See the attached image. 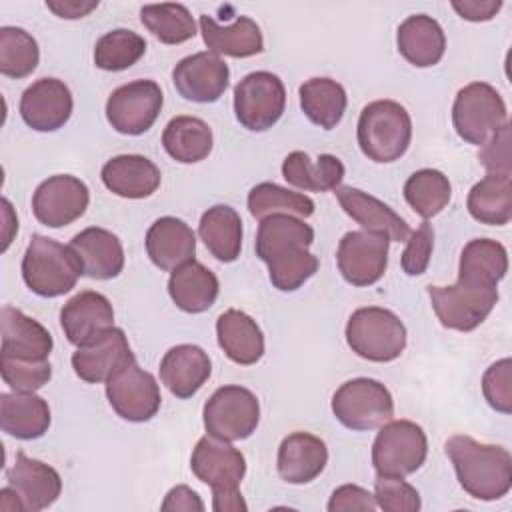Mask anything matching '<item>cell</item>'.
<instances>
[{"label": "cell", "instance_id": "1f68e13d", "mask_svg": "<svg viewBox=\"0 0 512 512\" xmlns=\"http://www.w3.org/2000/svg\"><path fill=\"white\" fill-rule=\"evenodd\" d=\"M216 338L224 354L240 366H252L264 356V334L242 310L230 308L218 316Z\"/></svg>", "mask_w": 512, "mask_h": 512}, {"label": "cell", "instance_id": "7a4b0ae2", "mask_svg": "<svg viewBox=\"0 0 512 512\" xmlns=\"http://www.w3.org/2000/svg\"><path fill=\"white\" fill-rule=\"evenodd\" d=\"M446 454L454 466L458 484L476 500L504 498L512 488V456L504 446L482 444L466 434L446 440Z\"/></svg>", "mask_w": 512, "mask_h": 512}, {"label": "cell", "instance_id": "f907efd6", "mask_svg": "<svg viewBox=\"0 0 512 512\" xmlns=\"http://www.w3.org/2000/svg\"><path fill=\"white\" fill-rule=\"evenodd\" d=\"M376 508L378 504L374 500V494H370L366 488L356 484L338 486L328 500V512H348V510L374 512Z\"/></svg>", "mask_w": 512, "mask_h": 512}, {"label": "cell", "instance_id": "9a60e30c", "mask_svg": "<svg viewBox=\"0 0 512 512\" xmlns=\"http://www.w3.org/2000/svg\"><path fill=\"white\" fill-rule=\"evenodd\" d=\"M390 240L366 230L346 232L338 244L336 262L342 278L352 286L376 284L388 266Z\"/></svg>", "mask_w": 512, "mask_h": 512}, {"label": "cell", "instance_id": "60d3db41", "mask_svg": "<svg viewBox=\"0 0 512 512\" xmlns=\"http://www.w3.org/2000/svg\"><path fill=\"white\" fill-rule=\"evenodd\" d=\"M248 210L256 220H264L272 214L308 218L314 214V202L308 196L274 182H260L248 192Z\"/></svg>", "mask_w": 512, "mask_h": 512}, {"label": "cell", "instance_id": "d6986e66", "mask_svg": "<svg viewBox=\"0 0 512 512\" xmlns=\"http://www.w3.org/2000/svg\"><path fill=\"white\" fill-rule=\"evenodd\" d=\"M70 362H72L74 374L80 380L88 384H100V382H108L124 366L136 362V358L124 330L112 326L94 342L80 346L72 354Z\"/></svg>", "mask_w": 512, "mask_h": 512}, {"label": "cell", "instance_id": "484cf974", "mask_svg": "<svg viewBox=\"0 0 512 512\" xmlns=\"http://www.w3.org/2000/svg\"><path fill=\"white\" fill-rule=\"evenodd\" d=\"M82 264V274L94 280L116 278L124 268V248L116 234L90 226L78 232L70 244Z\"/></svg>", "mask_w": 512, "mask_h": 512}, {"label": "cell", "instance_id": "d4e9b609", "mask_svg": "<svg viewBox=\"0 0 512 512\" xmlns=\"http://www.w3.org/2000/svg\"><path fill=\"white\" fill-rule=\"evenodd\" d=\"M160 380L180 400L194 396L210 378L212 362L196 344L172 346L160 360Z\"/></svg>", "mask_w": 512, "mask_h": 512}, {"label": "cell", "instance_id": "836d02e7", "mask_svg": "<svg viewBox=\"0 0 512 512\" xmlns=\"http://www.w3.org/2000/svg\"><path fill=\"white\" fill-rule=\"evenodd\" d=\"M284 180L300 190L328 192L344 180V164L334 154H320L316 162L302 150L290 152L282 162Z\"/></svg>", "mask_w": 512, "mask_h": 512}, {"label": "cell", "instance_id": "277c9868", "mask_svg": "<svg viewBox=\"0 0 512 512\" xmlns=\"http://www.w3.org/2000/svg\"><path fill=\"white\" fill-rule=\"evenodd\" d=\"M80 276L82 264L70 246L42 234L30 238L22 258V278L34 294L42 298L68 294Z\"/></svg>", "mask_w": 512, "mask_h": 512}, {"label": "cell", "instance_id": "ba28073f", "mask_svg": "<svg viewBox=\"0 0 512 512\" xmlns=\"http://www.w3.org/2000/svg\"><path fill=\"white\" fill-rule=\"evenodd\" d=\"M428 438L412 420H388L372 444V466L376 476L404 478L414 474L426 460Z\"/></svg>", "mask_w": 512, "mask_h": 512}, {"label": "cell", "instance_id": "bcb514c9", "mask_svg": "<svg viewBox=\"0 0 512 512\" xmlns=\"http://www.w3.org/2000/svg\"><path fill=\"white\" fill-rule=\"evenodd\" d=\"M374 500L378 508L386 512H416L422 506L418 490L406 480L394 476H376Z\"/></svg>", "mask_w": 512, "mask_h": 512}, {"label": "cell", "instance_id": "74e56055", "mask_svg": "<svg viewBox=\"0 0 512 512\" xmlns=\"http://www.w3.org/2000/svg\"><path fill=\"white\" fill-rule=\"evenodd\" d=\"M474 220L488 226H504L512 218V180L506 174H486L476 182L466 200Z\"/></svg>", "mask_w": 512, "mask_h": 512}, {"label": "cell", "instance_id": "8fae6325", "mask_svg": "<svg viewBox=\"0 0 512 512\" xmlns=\"http://www.w3.org/2000/svg\"><path fill=\"white\" fill-rule=\"evenodd\" d=\"M284 108V82L268 70L250 72L234 86V114L246 130L264 132L272 128L282 118Z\"/></svg>", "mask_w": 512, "mask_h": 512}, {"label": "cell", "instance_id": "7bdbcfd3", "mask_svg": "<svg viewBox=\"0 0 512 512\" xmlns=\"http://www.w3.org/2000/svg\"><path fill=\"white\" fill-rule=\"evenodd\" d=\"M146 52V40L128 28H116L98 38L94 64L106 72H120L134 66Z\"/></svg>", "mask_w": 512, "mask_h": 512}, {"label": "cell", "instance_id": "d590c367", "mask_svg": "<svg viewBox=\"0 0 512 512\" xmlns=\"http://www.w3.org/2000/svg\"><path fill=\"white\" fill-rule=\"evenodd\" d=\"M162 146L180 164H196L212 152V128L196 116H176L162 132Z\"/></svg>", "mask_w": 512, "mask_h": 512}, {"label": "cell", "instance_id": "681fc988", "mask_svg": "<svg viewBox=\"0 0 512 512\" xmlns=\"http://www.w3.org/2000/svg\"><path fill=\"white\" fill-rule=\"evenodd\" d=\"M480 164L488 170V174H512L510 160V124L506 122L500 130H496L480 148L478 154Z\"/></svg>", "mask_w": 512, "mask_h": 512}, {"label": "cell", "instance_id": "8992f818", "mask_svg": "<svg viewBox=\"0 0 512 512\" xmlns=\"http://www.w3.org/2000/svg\"><path fill=\"white\" fill-rule=\"evenodd\" d=\"M346 342L368 362H392L406 348V326L388 308L364 306L348 318Z\"/></svg>", "mask_w": 512, "mask_h": 512}, {"label": "cell", "instance_id": "4316f807", "mask_svg": "<svg viewBox=\"0 0 512 512\" xmlns=\"http://www.w3.org/2000/svg\"><path fill=\"white\" fill-rule=\"evenodd\" d=\"M328 464V448L310 432H292L278 446V474L288 484H308Z\"/></svg>", "mask_w": 512, "mask_h": 512}, {"label": "cell", "instance_id": "b9f144b4", "mask_svg": "<svg viewBox=\"0 0 512 512\" xmlns=\"http://www.w3.org/2000/svg\"><path fill=\"white\" fill-rule=\"evenodd\" d=\"M140 20L162 44H182L196 34L194 16L182 4H146L140 10Z\"/></svg>", "mask_w": 512, "mask_h": 512}, {"label": "cell", "instance_id": "4fadbf2b", "mask_svg": "<svg viewBox=\"0 0 512 512\" xmlns=\"http://www.w3.org/2000/svg\"><path fill=\"white\" fill-rule=\"evenodd\" d=\"M194 476L212 488V498L240 494V482L246 474V458L230 442L202 436L190 456Z\"/></svg>", "mask_w": 512, "mask_h": 512}, {"label": "cell", "instance_id": "5bb4252c", "mask_svg": "<svg viewBox=\"0 0 512 512\" xmlns=\"http://www.w3.org/2000/svg\"><path fill=\"white\" fill-rule=\"evenodd\" d=\"M106 398L112 410L128 422H148L162 404L156 378L136 362L124 366L106 382Z\"/></svg>", "mask_w": 512, "mask_h": 512}, {"label": "cell", "instance_id": "5b68a950", "mask_svg": "<svg viewBox=\"0 0 512 512\" xmlns=\"http://www.w3.org/2000/svg\"><path fill=\"white\" fill-rule=\"evenodd\" d=\"M432 310L450 330L470 332L478 328L498 302V286L458 276L450 286H428Z\"/></svg>", "mask_w": 512, "mask_h": 512}, {"label": "cell", "instance_id": "52a82bcc", "mask_svg": "<svg viewBox=\"0 0 512 512\" xmlns=\"http://www.w3.org/2000/svg\"><path fill=\"white\" fill-rule=\"evenodd\" d=\"M506 122V104L494 86L470 82L458 90L452 106V124L464 142L482 146Z\"/></svg>", "mask_w": 512, "mask_h": 512}, {"label": "cell", "instance_id": "f35d334b", "mask_svg": "<svg viewBox=\"0 0 512 512\" xmlns=\"http://www.w3.org/2000/svg\"><path fill=\"white\" fill-rule=\"evenodd\" d=\"M508 272V252L492 238L470 240L460 254L458 276L498 286Z\"/></svg>", "mask_w": 512, "mask_h": 512}, {"label": "cell", "instance_id": "c3c4849f", "mask_svg": "<svg viewBox=\"0 0 512 512\" xmlns=\"http://www.w3.org/2000/svg\"><path fill=\"white\" fill-rule=\"evenodd\" d=\"M432 246H434V230L432 226L424 220L414 232H410L408 236V244L402 252L400 264L402 270L408 276H420L426 272L428 264H430V254H432Z\"/></svg>", "mask_w": 512, "mask_h": 512}, {"label": "cell", "instance_id": "603a6c76", "mask_svg": "<svg viewBox=\"0 0 512 512\" xmlns=\"http://www.w3.org/2000/svg\"><path fill=\"white\" fill-rule=\"evenodd\" d=\"M6 480L8 486L20 494L26 512H40L52 506L62 492L60 474L52 466L26 456L24 452H16L14 464L6 472Z\"/></svg>", "mask_w": 512, "mask_h": 512}, {"label": "cell", "instance_id": "db71d44e", "mask_svg": "<svg viewBox=\"0 0 512 512\" xmlns=\"http://www.w3.org/2000/svg\"><path fill=\"white\" fill-rule=\"evenodd\" d=\"M48 10H52L56 16L66 20H78L90 14L94 8H98V2H84V0H48Z\"/></svg>", "mask_w": 512, "mask_h": 512}, {"label": "cell", "instance_id": "e0dca14e", "mask_svg": "<svg viewBox=\"0 0 512 512\" xmlns=\"http://www.w3.org/2000/svg\"><path fill=\"white\" fill-rule=\"evenodd\" d=\"M228 64L214 52H196L182 58L172 70L176 92L190 102H216L228 88Z\"/></svg>", "mask_w": 512, "mask_h": 512}, {"label": "cell", "instance_id": "e575fe53", "mask_svg": "<svg viewBox=\"0 0 512 512\" xmlns=\"http://www.w3.org/2000/svg\"><path fill=\"white\" fill-rule=\"evenodd\" d=\"M198 234L208 252L220 262H234L242 250V220L228 204L208 208L198 224Z\"/></svg>", "mask_w": 512, "mask_h": 512}, {"label": "cell", "instance_id": "6da1fadb", "mask_svg": "<svg viewBox=\"0 0 512 512\" xmlns=\"http://www.w3.org/2000/svg\"><path fill=\"white\" fill-rule=\"evenodd\" d=\"M314 242L310 224L290 214H272L260 220L256 256L268 266V276L280 292H294L318 272V258L308 252Z\"/></svg>", "mask_w": 512, "mask_h": 512}, {"label": "cell", "instance_id": "3957f363", "mask_svg": "<svg viewBox=\"0 0 512 512\" xmlns=\"http://www.w3.org/2000/svg\"><path fill=\"white\" fill-rule=\"evenodd\" d=\"M358 146L368 160L388 164L402 158L412 140V120L396 100H374L358 118Z\"/></svg>", "mask_w": 512, "mask_h": 512}, {"label": "cell", "instance_id": "ab89813d", "mask_svg": "<svg viewBox=\"0 0 512 512\" xmlns=\"http://www.w3.org/2000/svg\"><path fill=\"white\" fill-rule=\"evenodd\" d=\"M450 196L452 186L448 176L434 168L416 170L404 184V198L408 206L424 220L438 216L448 206Z\"/></svg>", "mask_w": 512, "mask_h": 512}, {"label": "cell", "instance_id": "2e32d148", "mask_svg": "<svg viewBox=\"0 0 512 512\" xmlns=\"http://www.w3.org/2000/svg\"><path fill=\"white\" fill-rule=\"evenodd\" d=\"M90 202L88 186L70 174L46 178L32 196L36 220L48 228H62L78 220Z\"/></svg>", "mask_w": 512, "mask_h": 512}, {"label": "cell", "instance_id": "f546056e", "mask_svg": "<svg viewBox=\"0 0 512 512\" xmlns=\"http://www.w3.org/2000/svg\"><path fill=\"white\" fill-rule=\"evenodd\" d=\"M398 52L416 68L438 64L446 52V36L442 26L428 14L408 16L396 32Z\"/></svg>", "mask_w": 512, "mask_h": 512}, {"label": "cell", "instance_id": "30bf717a", "mask_svg": "<svg viewBox=\"0 0 512 512\" xmlns=\"http://www.w3.org/2000/svg\"><path fill=\"white\" fill-rule=\"evenodd\" d=\"M332 414L350 430H374L394 416L390 390L374 378H352L332 396Z\"/></svg>", "mask_w": 512, "mask_h": 512}, {"label": "cell", "instance_id": "44dd1931", "mask_svg": "<svg viewBox=\"0 0 512 512\" xmlns=\"http://www.w3.org/2000/svg\"><path fill=\"white\" fill-rule=\"evenodd\" d=\"M342 210L358 222L366 232L386 236L390 242H406L410 236V226L406 220L396 214L388 204L374 198L372 194L352 188V186H338L334 190Z\"/></svg>", "mask_w": 512, "mask_h": 512}, {"label": "cell", "instance_id": "f5cc1de1", "mask_svg": "<svg viewBox=\"0 0 512 512\" xmlns=\"http://www.w3.org/2000/svg\"><path fill=\"white\" fill-rule=\"evenodd\" d=\"M452 8L464 20L486 22L496 16V12L502 8V2L500 0H464V2H452Z\"/></svg>", "mask_w": 512, "mask_h": 512}, {"label": "cell", "instance_id": "cb8c5ba5", "mask_svg": "<svg viewBox=\"0 0 512 512\" xmlns=\"http://www.w3.org/2000/svg\"><path fill=\"white\" fill-rule=\"evenodd\" d=\"M146 254L154 266L172 272L194 260V230L180 218L162 216L146 232Z\"/></svg>", "mask_w": 512, "mask_h": 512}, {"label": "cell", "instance_id": "9c48e42d", "mask_svg": "<svg viewBox=\"0 0 512 512\" xmlns=\"http://www.w3.org/2000/svg\"><path fill=\"white\" fill-rule=\"evenodd\" d=\"M204 430L220 440L236 442L252 436L260 422V402L244 386L228 384L214 390L202 410Z\"/></svg>", "mask_w": 512, "mask_h": 512}, {"label": "cell", "instance_id": "f6af8a7d", "mask_svg": "<svg viewBox=\"0 0 512 512\" xmlns=\"http://www.w3.org/2000/svg\"><path fill=\"white\" fill-rule=\"evenodd\" d=\"M2 380L14 392H36L52 378V366L48 360H22L12 356H0Z\"/></svg>", "mask_w": 512, "mask_h": 512}, {"label": "cell", "instance_id": "d6a6232c", "mask_svg": "<svg viewBox=\"0 0 512 512\" xmlns=\"http://www.w3.org/2000/svg\"><path fill=\"white\" fill-rule=\"evenodd\" d=\"M218 278L204 264L192 260L172 270L168 280V294L172 302L188 314L206 312L218 298Z\"/></svg>", "mask_w": 512, "mask_h": 512}, {"label": "cell", "instance_id": "ac0fdd59", "mask_svg": "<svg viewBox=\"0 0 512 512\" xmlns=\"http://www.w3.org/2000/svg\"><path fill=\"white\" fill-rule=\"evenodd\" d=\"M74 100L70 88L58 78L32 82L20 98V116L36 132L60 130L72 116Z\"/></svg>", "mask_w": 512, "mask_h": 512}, {"label": "cell", "instance_id": "7402d4cb", "mask_svg": "<svg viewBox=\"0 0 512 512\" xmlns=\"http://www.w3.org/2000/svg\"><path fill=\"white\" fill-rule=\"evenodd\" d=\"M54 348L52 334L34 318L14 306L0 310V356L22 360H48Z\"/></svg>", "mask_w": 512, "mask_h": 512}, {"label": "cell", "instance_id": "ffe728a7", "mask_svg": "<svg viewBox=\"0 0 512 512\" xmlns=\"http://www.w3.org/2000/svg\"><path fill=\"white\" fill-rule=\"evenodd\" d=\"M60 326L70 344L86 346L114 326L112 304L104 294L84 290L62 306Z\"/></svg>", "mask_w": 512, "mask_h": 512}, {"label": "cell", "instance_id": "816d5d0a", "mask_svg": "<svg viewBox=\"0 0 512 512\" xmlns=\"http://www.w3.org/2000/svg\"><path fill=\"white\" fill-rule=\"evenodd\" d=\"M164 512H178V510H184V512H202L204 510V502L200 500V496L192 490V488H188V486H184V484H180V486H174L168 494H166V498H164V502H162V506H160Z\"/></svg>", "mask_w": 512, "mask_h": 512}, {"label": "cell", "instance_id": "ee69618b", "mask_svg": "<svg viewBox=\"0 0 512 512\" xmlns=\"http://www.w3.org/2000/svg\"><path fill=\"white\" fill-rule=\"evenodd\" d=\"M40 60L38 42L32 34L16 26L0 28V72L8 78L30 76Z\"/></svg>", "mask_w": 512, "mask_h": 512}, {"label": "cell", "instance_id": "8d00e7d4", "mask_svg": "<svg viewBox=\"0 0 512 512\" xmlns=\"http://www.w3.org/2000/svg\"><path fill=\"white\" fill-rule=\"evenodd\" d=\"M298 94L300 108L312 124L324 130H332L340 124L348 104L346 90L340 82L326 76H316L306 80Z\"/></svg>", "mask_w": 512, "mask_h": 512}, {"label": "cell", "instance_id": "83f0119b", "mask_svg": "<svg viewBox=\"0 0 512 512\" xmlns=\"http://www.w3.org/2000/svg\"><path fill=\"white\" fill-rule=\"evenodd\" d=\"M100 176L112 194L130 200L152 196L162 180L158 166L142 154H120L110 158L102 166Z\"/></svg>", "mask_w": 512, "mask_h": 512}, {"label": "cell", "instance_id": "f1b7e54d", "mask_svg": "<svg viewBox=\"0 0 512 512\" xmlns=\"http://www.w3.org/2000/svg\"><path fill=\"white\" fill-rule=\"evenodd\" d=\"M50 406L34 392L0 394V428L18 440H36L50 428Z\"/></svg>", "mask_w": 512, "mask_h": 512}, {"label": "cell", "instance_id": "4dcf8cb0", "mask_svg": "<svg viewBox=\"0 0 512 512\" xmlns=\"http://www.w3.org/2000/svg\"><path fill=\"white\" fill-rule=\"evenodd\" d=\"M200 32L208 52L218 56L224 54L230 58H250L264 50L260 26L248 16H238L232 24L220 26L212 16L202 14Z\"/></svg>", "mask_w": 512, "mask_h": 512}, {"label": "cell", "instance_id": "11a10c76", "mask_svg": "<svg viewBox=\"0 0 512 512\" xmlns=\"http://www.w3.org/2000/svg\"><path fill=\"white\" fill-rule=\"evenodd\" d=\"M0 510H4V512H26L20 494L12 486H4L0 490Z\"/></svg>", "mask_w": 512, "mask_h": 512}, {"label": "cell", "instance_id": "7c38bea8", "mask_svg": "<svg viewBox=\"0 0 512 512\" xmlns=\"http://www.w3.org/2000/svg\"><path fill=\"white\" fill-rule=\"evenodd\" d=\"M164 104L160 86L154 80H134L118 86L106 100L110 126L126 136H140L152 128Z\"/></svg>", "mask_w": 512, "mask_h": 512}, {"label": "cell", "instance_id": "7dc6e473", "mask_svg": "<svg viewBox=\"0 0 512 512\" xmlns=\"http://www.w3.org/2000/svg\"><path fill=\"white\" fill-rule=\"evenodd\" d=\"M482 392L490 408L502 414L512 412V360L494 362L482 376Z\"/></svg>", "mask_w": 512, "mask_h": 512}]
</instances>
